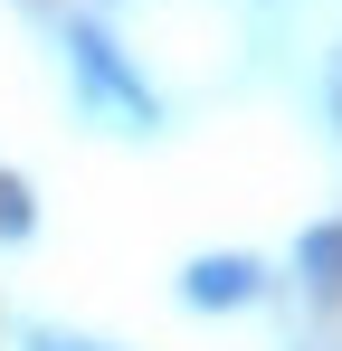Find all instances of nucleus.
<instances>
[{"label":"nucleus","mask_w":342,"mask_h":351,"mask_svg":"<svg viewBox=\"0 0 342 351\" xmlns=\"http://www.w3.org/2000/svg\"><path fill=\"white\" fill-rule=\"evenodd\" d=\"M67 76H76V95H86L95 114H114L124 133H162V95L143 86V66L114 48L105 19H67Z\"/></svg>","instance_id":"nucleus-1"},{"label":"nucleus","mask_w":342,"mask_h":351,"mask_svg":"<svg viewBox=\"0 0 342 351\" xmlns=\"http://www.w3.org/2000/svg\"><path fill=\"white\" fill-rule=\"evenodd\" d=\"M257 294H266V266H257V256H238V247L190 256V266H181V304H190V313H238V304H257Z\"/></svg>","instance_id":"nucleus-2"},{"label":"nucleus","mask_w":342,"mask_h":351,"mask_svg":"<svg viewBox=\"0 0 342 351\" xmlns=\"http://www.w3.org/2000/svg\"><path fill=\"white\" fill-rule=\"evenodd\" d=\"M295 276H304V294L342 304V219H323V228L295 237Z\"/></svg>","instance_id":"nucleus-3"},{"label":"nucleus","mask_w":342,"mask_h":351,"mask_svg":"<svg viewBox=\"0 0 342 351\" xmlns=\"http://www.w3.org/2000/svg\"><path fill=\"white\" fill-rule=\"evenodd\" d=\"M29 228H38V199H29V180L0 162V247H29Z\"/></svg>","instance_id":"nucleus-4"},{"label":"nucleus","mask_w":342,"mask_h":351,"mask_svg":"<svg viewBox=\"0 0 342 351\" xmlns=\"http://www.w3.org/2000/svg\"><path fill=\"white\" fill-rule=\"evenodd\" d=\"M19 351H114V342H95V332H57V323H29Z\"/></svg>","instance_id":"nucleus-5"},{"label":"nucleus","mask_w":342,"mask_h":351,"mask_svg":"<svg viewBox=\"0 0 342 351\" xmlns=\"http://www.w3.org/2000/svg\"><path fill=\"white\" fill-rule=\"evenodd\" d=\"M333 133H342V48H333Z\"/></svg>","instance_id":"nucleus-6"}]
</instances>
